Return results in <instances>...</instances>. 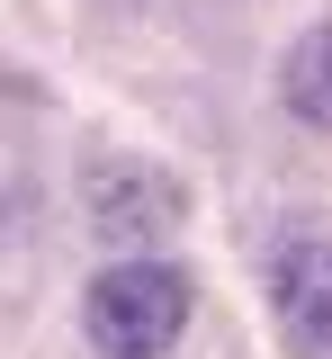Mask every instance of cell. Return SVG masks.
<instances>
[{
	"mask_svg": "<svg viewBox=\"0 0 332 359\" xmlns=\"http://www.w3.org/2000/svg\"><path fill=\"white\" fill-rule=\"evenodd\" d=\"M189 269L171 261H117L90 278V297H81V332H90L108 359H162L180 332H189Z\"/></svg>",
	"mask_w": 332,
	"mask_h": 359,
	"instance_id": "6da1fadb",
	"label": "cell"
},
{
	"mask_svg": "<svg viewBox=\"0 0 332 359\" xmlns=\"http://www.w3.org/2000/svg\"><path fill=\"white\" fill-rule=\"evenodd\" d=\"M81 198H90V224L108 243H153V233H171L189 216V189L144 153H99L81 171Z\"/></svg>",
	"mask_w": 332,
	"mask_h": 359,
	"instance_id": "7a4b0ae2",
	"label": "cell"
},
{
	"mask_svg": "<svg viewBox=\"0 0 332 359\" xmlns=\"http://www.w3.org/2000/svg\"><path fill=\"white\" fill-rule=\"evenodd\" d=\"M270 323L296 359H332V243H296L270 269Z\"/></svg>",
	"mask_w": 332,
	"mask_h": 359,
	"instance_id": "3957f363",
	"label": "cell"
},
{
	"mask_svg": "<svg viewBox=\"0 0 332 359\" xmlns=\"http://www.w3.org/2000/svg\"><path fill=\"white\" fill-rule=\"evenodd\" d=\"M279 99H287V117H296V126L332 135V18H324V27H305V36L287 45V63H279Z\"/></svg>",
	"mask_w": 332,
	"mask_h": 359,
	"instance_id": "277c9868",
	"label": "cell"
}]
</instances>
